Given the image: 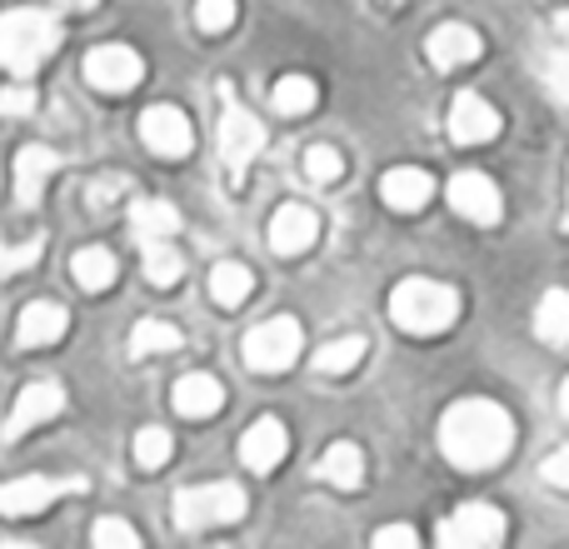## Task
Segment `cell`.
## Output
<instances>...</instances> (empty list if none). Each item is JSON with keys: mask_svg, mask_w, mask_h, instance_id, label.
<instances>
[{"mask_svg": "<svg viewBox=\"0 0 569 549\" xmlns=\"http://www.w3.org/2000/svg\"><path fill=\"white\" fill-rule=\"evenodd\" d=\"M60 10H90V6H100V0H56Z\"/></svg>", "mask_w": 569, "mask_h": 549, "instance_id": "41", "label": "cell"}, {"mask_svg": "<svg viewBox=\"0 0 569 549\" xmlns=\"http://www.w3.org/2000/svg\"><path fill=\"white\" fill-rule=\"evenodd\" d=\"M390 315H395V325L410 335H440L460 320V295L440 280H420V274H415V280L395 285Z\"/></svg>", "mask_w": 569, "mask_h": 549, "instance_id": "3", "label": "cell"}, {"mask_svg": "<svg viewBox=\"0 0 569 549\" xmlns=\"http://www.w3.org/2000/svg\"><path fill=\"white\" fill-rule=\"evenodd\" d=\"M70 490H86V480H46V475H26V480L0 485V515H10V520H30V515L50 510V505Z\"/></svg>", "mask_w": 569, "mask_h": 549, "instance_id": "8", "label": "cell"}, {"mask_svg": "<svg viewBox=\"0 0 569 549\" xmlns=\"http://www.w3.org/2000/svg\"><path fill=\"white\" fill-rule=\"evenodd\" d=\"M180 345H186V335L166 320H140L136 330H130V355H170V350H180Z\"/></svg>", "mask_w": 569, "mask_h": 549, "instance_id": "27", "label": "cell"}, {"mask_svg": "<svg viewBox=\"0 0 569 549\" xmlns=\"http://www.w3.org/2000/svg\"><path fill=\"white\" fill-rule=\"evenodd\" d=\"M120 196H126V176H116V180L106 176V180H96V186H90V206H96V210H110Z\"/></svg>", "mask_w": 569, "mask_h": 549, "instance_id": "37", "label": "cell"}, {"mask_svg": "<svg viewBox=\"0 0 569 549\" xmlns=\"http://www.w3.org/2000/svg\"><path fill=\"white\" fill-rule=\"evenodd\" d=\"M196 26L206 36H220V30L236 26V0H196Z\"/></svg>", "mask_w": 569, "mask_h": 549, "instance_id": "32", "label": "cell"}, {"mask_svg": "<svg viewBox=\"0 0 569 549\" xmlns=\"http://www.w3.org/2000/svg\"><path fill=\"white\" fill-rule=\"evenodd\" d=\"M505 540V515L495 505H460L450 520L440 525L445 549H495Z\"/></svg>", "mask_w": 569, "mask_h": 549, "instance_id": "7", "label": "cell"}, {"mask_svg": "<svg viewBox=\"0 0 569 549\" xmlns=\"http://www.w3.org/2000/svg\"><path fill=\"white\" fill-rule=\"evenodd\" d=\"M170 450H176V440H170V430H160V425H146V430L136 435V465L140 470H160V465L170 460Z\"/></svg>", "mask_w": 569, "mask_h": 549, "instance_id": "30", "label": "cell"}, {"mask_svg": "<svg viewBox=\"0 0 569 549\" xmlns=\"http://www.w3.org/2000/svg\"><path fill=\"white\" fill-rule=\"evenodd\" d=\"M90 540H96L100 549H136L140 535L130 530L126 520H96V530H90Z\"/></svg>", "mask_w": 569, "mask_h": 549, "instance_id": "33", "label": "cell"}, {"mask_svg": "<svg viewBox=\"0 0 569 549\" xmlns=\"http://www.w3.org/2000/svg\"><path fill=\"white\" fill-rule=\"evenodd\" d=\"M60 410H66V390H60L56 380H36V385H26V390H20V400H16V410H10L6 435H10V440H20L26 430H36V425L56 420Z\"/></svg>", "mask_w": 569, "mask_h": 549, "instance_id": "13", "label": "cell"}, {"mask_svg": "<svg viewBox=\"0 0 569 549\" xmlns=\"http://www.w3.org/2000/svg\"><path fill=\"white\" fill-rule=\"evenodd\" d=\"M540 475H545V485H555V490H569V445L555 455H545Z\"/></svg>", "mask_w": 569, "mask_h": 549, "instance_id": "36", "label": "cell"}, {"mask_svg": "<svg viewBox=\"0 0 569 549\" xmlns=\"http://www.w3.org/2000/svg\"><path fill=\"white\" fill-rule=\"evenodd\" d=\"M140 140H146L160 160H180L196 146V130H190V120L180 116L176 106H150L146 116H140Z\"/></svg>", "mask_w": 569, "mask_h": 549, "instance_id": "11", "label": "cell"}, {"mask_svg": "<svg viewBox=\"0 0 569 549\" xmlns=\"http://www.w3.org/2000/svg\"><path fill=\"white\" fill-rule=\"evenodd\" d=\"M365 350H370V345H365V335H345V340H330L320 355H315V370H320V375H350L355 365L365 360Z\"/></svg>", "mask_w": 569, "mask_h": 549, "instance_id": "28", "label": "cell"}, {"mask_svg": "<svg viewBox=\"0 0 569 549\" xmlns=\"http://www.w3.org/2000/svg\"><path fill=\"white\" fill-rule=\"evenodd\" d=\"M246 485L220 480L196 485V490H176V525L180 530H210V525H236L246 515Z\"/></svg>", "mask_w": 569, "mask_h": 549, "instance_id": "4", "label": "cell"}, {"mask_svg": "<svg viewBox=\"0 0 569 549\" xmlns=\"http://www.w3.org/2000/svg\"><path fill=\"white\" fill-rule=\"evenodd\" d=\"M140 256H146V280L160 285V290H170V285L186 274V260H180V250L170 246V240H146Z\"/></svg>", "mask_w": 569, "mask_h": 549, "instance_id": "26", "label": "cell"}, {"mask_svg": "<svg viewBox=\"0 0 569 549\" xmlns=\"http://www.w3.org/2000/svg\"><path fill=\"white\" fill-rule=\"evenodd\" d=\"M495 136H500V110L475 90H460L450 106V140L455 146H485Z\"/></svg>", "mask_w": 569, "mask_h": 549, "instance_id": "12", "label": "cell"}, {"mask_svg": "<svg viewBox=\"0 0 569 549\" xmlns=\"http://www.w3.org/2000/svg\"><path fill=\"white\" fill-rule=\"evenodd\" d=\"M535 335L545 345H569V290H545L535 310Z\"/></svg>", "mask_w": 569, "mask_h": 549, "instance_id": "24", "label": "cell"}, {"mask_svg": "<svg viewBox=\"0 0 569 549\" xmlns=\"http://www.w3.org/2000/svg\"><path fill=\"white\" fill-rule=\"evenodd\" d=\"M60 46V20L50 10H10L0 16V66L30 80V70Z\"/></svg>", "mask_w": 569, "mask_h": 549, "instance_id": "2", "label": "cell"}, {"mask_svg": "<svg viewBox=\"0 0 569 549\" xmlns=\"http://www.w3.org/2000/svg\"><path fill=\"white\" fill-rule=\"evenodd\" d=\"M66 166V160L56 156V150L46 146H26L16 156V200L20 206H40V196H46V180L56 176V170Z\"/></svg>", "mask_w": 569, "mask_h": 549, "instance_id": "18", "label": "cell"}, {"mask_svg": "<svg viewBox=\"0 0 569 549\" xmlns=\"http://www.w3.org/2000/svg\"><path fill=\"white\" fill-rule=\"evenodd\" d=\"M555 30H560V46L569 50V10H560V16H555Z\"/></svg>", "mask_w": 569, "mask_h": 549, "instance_id": "40", "label": "cell"}, {"mask_svg": "<svg viewBox=\"0 0 569 549\" xmlns=\"http://www.w3.org/2000/svg\"><path fill=\"white\" fill-rule=\"evenodd\" d=\"M250 290H256V274L240 266V260H220V266L210 270V300H216L220 310H236V305H246Z\"/></svg>", "mask_w": 569, "mask_h": 549, "instance_id": "23", "label": "cell"}, {"mask_svg": "<svg viewBox=\"0 0 569 549\" xmlns=\"http://www.w3.org/2000/svg\"><path fill=\"white\" fill-rule=\"evenodd\" d=\"M320 240V216L310 206H280L270 220V250L276 256H300Z\"/></svg>", "mask_w": 569, "mask_h": 549, "instance_id": "15", "label": "cell"}, {"mask_svg": "<svg viewBox=\"0 0 569 549\" xmlns=\"http://www.w3.org/2000/svg\"><path fill=\"white\" fill-rule=\"evenodd\" d=\"M305 176H310L315 186H330V180L345 176V156L335 146H310L305 150Z\"/></svg>", "mask_w": 569, "mask_h": 549, "instance_id": "31", "label": "cell"}, {"mask_svg": "<svg viewBox=\"0 0 569 549\" xmlns=\"http://www.w3.org/2000/svg\"><path fill=\"white\" fill-rule=\"evenodd\" d=\"M565 230H569V200H565Z\"/></svg>", "mask_w": 569, "mask_h": 549, "instance_id": "43", "label": "cell"}, {"mask_svg": "<svg viewBox=\"0 0 569 549\" xmlns=\"http://www.w3.org/2000/svg\"><path fill=\"white\" fill-rule=\"evenodd\" d=\"M0 110H6V116H30V110H36V90L30 86L0 90Z\"/></svg>", "mask_w": 569, "mask_h": 549, "instance_id": "38", "label": "cell"}, {"mask_svg": "<svg viewBox=\"0 0 569 549\" xmlns=\"http://www.w3.org/2000/svg\"><path fill=\"white\" fill-rule=\"evenodd\" d=\"M66 330H70V315L60 310L56 300H36V305H26V310H20L16 345H20V350H40V345H56Z\"/></svg>", "mask_w": 569, "mask_h": 549, "instance_id": "17", "label": "cell"}, {"mask_svg": "<svg viewBox=\"0 0 569 549\" xmlns=\"http://www.w3.org/2000/svg\"><path fill=\"white\" fill-rule=\"evenodd\" d=\"M430 60L440 70H455V66H470L475 56L485 50V40H480V30H470V26H460V20H450V26H440L430 36Z\"/></svg>", "mask_w": 569, "mask_h": 549, "instance_id": "19", "label": "cell"}, {"mask_svg": "<svg viewBox=\"0 0 569 549\" xmlns=\"http://www.w3.org/2000/svg\"><path fill=\"white\" fill-rule=\"evenodd\" d=\"M40 250H46V240H40V236H30L26 246H0V274H16L26 266H36Z\"/></svg>", "mask_w": 569, "mask_h": 549, "instance_id": "34", "label": "cell"}, {"mask_svg": "<svg viewBox=\"0 0 569 549\" xmlns=\"http://www.w3.org/2000/svg\"><path fill=\"white\" fill-rule=\"evenodd\" d=\"M170 400H176V410L186 415V420H210V415L226 405V385H220L216 375H180Z\"/></svg>", "mask_w": 569, "mask_h": 549, "instance_id": "20", "label": "cell"}, {"mask_svg": "<svg viewBox=\"0 0 569 549\" xmlns=\"http://www.w3.org/2000/svg\"><path fill=\"white\" fill-rule=\"evenodd\" d=\"M260 150H266V126H260L250 110L226 106V116H220V156H226V170L236 186L246 180V170L256 166Z\"/></svg>", "mask_w": 569, "mask_h": 549, "instance_id": "6", "label": "cell"}, {"mask_svg": "<svg viewBox=\"0 0 569 549\" xmlns=\"http://www.w3.org/2000/svg\"><path fill=\"white\" fill-rule=\"evenodd\" d=\"M70 274H76L80 290H110L116 285V256L106 246H90L70 260Z\"/></svg>", "mask_w": 569, "mask_h": 549, "instance_id": "25", "label": "cell"}, {"mask_svg": "<svg viewBox=\"0 0 569 549\" xmlns=\"http://www.w3.org/2000/svg\"><path fill=\"white\" fill-rule=\"evenodd\" d=\"M545 80H550V90L569 106V50L565 46L545 56Z\"/></svg>", "mask_w": 569, "mask_h": 549, "instance_id": "35", "label": "cell"}, {"mask_svg": "<svg viewBox=\"0 0 569 549\" xmlns=\"http://www.w3.org/2000/svg\"><path fill=\"white\" fill-rule=\"evenodd\" d=\"M450 206L455 216L475 220V226H495V220L505 216V200H500V186H495L490 176H480V170H460V176L450 180Z\"/></svg>", "mask_w": 569, "mask_h": 549, "instance_id": "10", "label": "cell"}, {"mask_svg": "<svg viewBox=\"0 0 569 549\" xmlns=\"http://www.w3.org/2000/svg\"><path fill=\"white\" fill-rule=\"evenodd\" d=\"M246 365L256 375H280V370H290L295 360H300V350H305V335H300V320L295 315H276V320H266V325H256V330L246 335Z\"/></svg>", "mask_w": 569, "mask_h": 549, "instance_id": "5", "label": "cell"}, {"mask_svg": "<svg viewBox=\"0 0 569 549\" xmlns=\"http://www.w3.org/2000/svg\"><path fill=\"white\" fill-rule=\"evenodd\" d=\"M515 420L495 400H455L440 420V450L460 470H490L510 455Z\"/></svg>", "mask_w": 569, "mask_h": 549, "instance_id": "1", "label": "cell"}, {"mask_svg": "<svg viewBox=\"0 0 569 549\" xmlns=\"http://www.w3.org/2000/svg\"><path fill=\"white\" fill-rule=\"evenodd\" d=\"M320 480L335 485V490H360V480H365L360 445H350V440L330 445V450H325V460H320Z\"/></svg>", "mask_w": 569, "mask_h": 549, "instance_id": "21", "label": "cell"}, {"mask_svg": "<svg viewBox=\"0 0 569 549\" xmlns=\"http://www.w3.org/2000/svg\"><path fill=\"white\" fill-rule=\"evenodd\" d=\"M430 196H435V180L425 176L420 166H395V170H385L380 176V200L390 210H425L430 206Z\"/></svg>", "mask_w": 569, "mask_h": 549, "instance_id": "16", "label": "cell"}, {"mask_svg": "<svg viewBox=\"0 0 569 549\" xmlns=\"http://www.w3.org/2000/svg\"><path fill=\"white\" fill-rule=\"evenodd\" d=\"M375 545H380V549H390V545L415 549V545H420V535H415L410 525H385V530H375Z\"/></svg>", "mask_w": 569, "mask_h": 549, "instance_id": "39", "label": "cell"}, {"mask_svg": "<svg viewBox=\"0 0 569 549\" xmlns=\"http://www.w3.org/2000/svg\"><path fill=\"white\" fill-rule=\"evenodd\" d=\"M284 455H290V435H284V425L276 415L256 420L246 430V440H240V460H246V470H256V475H270Z\"/></svg>", "mask_w": 569, "mask_h": 549, "instance_id": "14", "label": "cell"}, {"mask_svg": "<svg viewBox=\"0 0 569 549\" xmlns=\"http://www.w3.org/2000/svg\"><path fill=\"white\" fill-rule=\"evenodd\" d=\"M140 76H146V60H140L130 46H96L86 56V80L96 90H110V96H126V90H136Z\"/></svg>", "mask_w": 569, "mask_h": 549, "instance_id": "9", "label": "cell"}, {"mask_svg": "<svg viewBox=\"0 0 569 549\" xmlns=\"http://www.w3.org/2000/svg\"><path fill=\"white\" fill-rule=\"evenodd\" d=\"M315 100H320V90H315L310 76H280L276 80V110L280 116H305Z\"/></svg>", "mask_w": 569, "mask_h": 549, "instance_id": "29", "label": "cell"}, {"mask_svg": "<svg viewBox=\"0 0 569 549\" xmlns=\"http://www.w3.org/2000/svg\"><path fill=\"white\" fill-rule=\"evenodd\" d=\"M130 230H136L140 246H146V240H170L180 230V210L166 206V200H136V210H130Z\"/></svg>", "mask_w": 569, "mask_h": 549, "instance_id": "22", "label": "cell"}, {"mask_svg": "<svg viewBox=\"0 0 569 549\" xmlns=\"http://www.w3.org/2000/svg\"><path fill=\"white\" fill-rule=\"evenodd\" d=\"M560 410L569 415V380H565V390H560Z\"/></svg>", "mask_w": 569, "mask_h": 549, "instance_id": "42", "label": "cell"}]
</instances>
